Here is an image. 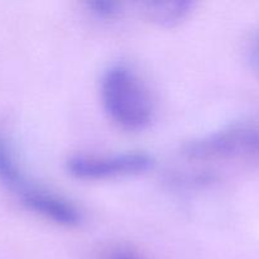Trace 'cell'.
Here are the masks:
<instances>
[{"instance_id": "8", "label": "cell", "mask_w": 259, "mask_h": 259, "mask_svg": "<svg viewBox=\"0 0 259 259\" xmlns=\"http://www.w3.org/2000/svg\"><path fill=\"white\" fill-rule=\"evenodd\" d=\"M248 61L250 63V67L259 75V30L253 35L252 42L248 48Z\"/></svg>"}, {"instance_id": "1", "label": "cell", "mask_w": 259, "mask_h": 259, "mask_svg": "<svg viewBox=\"0 0 259 259\" xmlns=\"http://www.w3.org/2000/svg\"><path fill=\"white\" fill-rule=\"evenodd\" d=\"M100 94L109 118L125 131H143L153 119V106L146 88L132 68L113 65L101 77Z\"/></svg>"}, {"instance_id": "6", "label": "cell", "mask_w": 259, "mask_h": 259, "mask_svg": "<svg viewBox=\"0 0 259 259\" xmlns=\"http://www.w3.org/2000/svg\"><path fill=\"white\" fill-rule=\"evenodd\" d=\"M0 182L17 194H20L29 186L9 141L2 133H0Z\"/></svg>"}, {"instance_id": "2", "label": "cell", "mask_w": 259, "mask_h": 259, "mask_svg": "<svg viewBox=\"0 0 259 259\" xmlns=\"http://www.w3.org/2000/svg\"><path fill=\"white\" fill-rule=\"evenodd\" d=\"M190 161H228L259 158V125L234 124L191 139L182 147Z\"/></svg>"}, {"instance_id": "7", "label": "cell", "mask_w": 259, "mask_h": 259, "mask_svg": "<svg viewBox=\"0 0 259 259\" xmlns=\"http://www.w3.org/2000/svg\"><path fill=\"white\" fill-rule=\"evenodd\" d=\"M88 8L99 19H114L121 13V5L111 0H94L88 3Z\"/></svg>"}, {"instance_id": "4", "label": "cell", "mask_w": 259, "mask_h": 259, "mask_svg": "<svg viewBox=\"0 0 259 259\" xmlns=\"http://www.w3.org/2000/svg\"><path fill=\"white\" fill-rule=\"evenodd\" d=\"M19 196L28 210L61 227L76 228L83 220L82 212L73 202L50 190L29 185Z\"/></svg>"}, {"instance_id": "9", "label": "cell", "mask_w": 259, "mask_h": 259, "mask_svg": "<svg viewBox=\"0 0 259 259\" xmlns=\"http://www.w3.org/2000/svg\"><path fill=\"white\" fill-rule=\"evenodd\" d=\"M108 259H143L136 250L126 247H119L110 253Z\"/></svg>"}, {"instance_id": "5", "label": "cell", "mask_w": 259, "mask_h": 259, "mask_svg": "<svg viewBox=\"0 0 259 259\" xmlns=\"http://www.w3.org/2000/svg\"><path fill=\"white\" fill-rule=\"evenodd\" d=\"M142 13L148 20L163 28H174L184 23L195 9L190 0H167V2L142 3Z\"/></svg>"}, {"instance_id": "3", "label": "cell", "mask_w": 259, "mask_h": 259, "mask_svg": "<svg viewBox=\"0 0 259 259\" xmlns=\"http://www.w3.org/2000/svg\"><path fill=\"white\" fill-rule=\"evenodd\" d=\"M153 164V157L146 152H125L111 156L76 154L67 159L66 168L77 180L99 181L144 174Z\"/></svg>"}]
</instances>
